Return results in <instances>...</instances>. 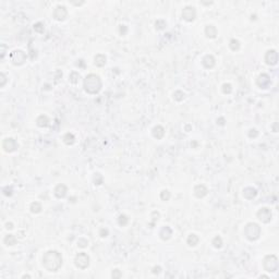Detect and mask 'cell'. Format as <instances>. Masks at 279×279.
I'll use <instances>...</instances> for the list:
<instances>
[{"label": "cell", "mask_w": 279, "mask_h": 279, "mask_svg": "<svg viewBox=\"0 0 279 279\" xmlns=\"http://www.w3.org/2000/svg\"><path fill=\"white\" fill-rule=\"evenodd\" d=\"M74 264L80 269H86L89 265V256L84 252L79 253L74 259Z\"/></svg>", "instance_id": "8992f818"}, {"label": "cell", "mask_w": 279, "mask_h": 279, "mask_svg": "<svg viewBox=\"0 0 279 279\" xmlns=\"http://www.w3.org/2000/svg\"><path fill=\"white\" fill-rule=\"evenodd\" d=\"M6 228H7V229H13V225H12L11 223H8L7 225H6Z\"/></svg>", "instance_id": "f6af8a7d"}, {"label": "cell", "mask_w": 279, "mask_h": 279, "mask_svg": "<svg viewBox=\"0 0 279 279\" xmlns=\"http://www.w3.org/2000/svg\"><path fill=\"white\" fill-rule=\"evenodd\" d=\"M200 241V238L197 237L196 235H194V233H192V235H190L188 237V240H187V242H188V244L190 246H195L197 243H199Z\"/></svg>", "instance_id": "cb8c5ba5"}, {"label": "cell", "mask_w": 279, "mask_h": 279, "mask_svg": "<svg viewBox=\"0 0 279 279\" xmlns=\"http://www.w3.org/2000/svg\"><path fill=\"white\" fill-rule=\"evenodd\" d=\"M259 278H269V277L265 276V275H261V276H259Z\"/></svg>", "instance_id": "bcb514c9"}, {"label": "cell", "mask_w": 279, "mask_h": 279, "mask_svg": "<svg viewBox=\"0 0 279 279\" xmlns=\"http://www.w3.org/2000/svg\"><path fill=\"white\" fill-rule=\"evenodd\" d=\"M79 79H80V74L78 72H72L70 74V82L73 83V84H76L79 82Z\"/></svg>", "instance_id": "f1b7e54d"}, {"label": "cell", "mask_w": 279, "mask_h": 279, "mask_svg": "<svg viewBox=\"0 0 279 279\" xmlns=\"http://www.w3.org/2000/svg\"><path fill=\"white\" fill-rule=\"evenodd\" d=\"M127 31H128L127 26H125V25H121V26H120V34H121V35H125Z\"/></svg>", "instance_id": "60d3db41"}, {"label": "cell", "mask_w": 279, "mask_h": 279, "mask_svg": "<svg viewBox=\"0 0 279 279\" xmlns=\"http://www.w3.org/2000/svg\"><path fill=\"white\" fill-rule=\"evenodd\" d=\"M2 148L7 153H12L18 148V143L14 138L12 137H7L3 140L2 142Z\"/></svg>", "instance_id": "52a82bcc"}, {"label": "cell", "mask_w": 279, "mask_h": 279, "mask_svg": "<svg viewBox=\"0 0 279 279\" xmlns=\"http://www.w3.org/2000/svg\"><path fill=\"white\" fill-rule=\"evenodd\" d=\"M43 266L48 272H58L62 266V255L57 251H47L43 256Z\"/></svg>", "instance_id": "6da1fadb"}, {"label": "cell", "mask_w": 279, "mask_h": 279, "mask_svg": "<svg viewBox=\"0 0 279 279\" xmlns=\"http://www.w3.org/2000/svg\"><path fill=\"white\" fill-rule=\"evenodd\" d=\"M159 236H160V239L164 240V241H167L171 238L172 236V230L171 228H169L168 226H165V227L161 228L160 232H159Z\"/></svg>", "instance_id": "2e32d148"}, {"label": "cell", "mask_w": 279, "mask_h": 279, "mask_svg": "<svg viewBox=\"0 0 279 279\" xmlns=\"http://www.w3.org/2000/svg\"><path fill=\"white\" fill-rule=\"evenodd\" d=\"M42 209H43V206L39 202H33L31 204V212L33 214H38V213L42 212Z\"/></svg>", "instance_id": "d4e9b609"}, {"label": "cell", "mask_w": 279, "mask_h": 279, "mask_svg": "<svg viewBox=\"0 0 279 279\" xmlns=\"http://www.w3.org/2000/svg\"><path fill=\"white\" fill-rule=\"evenodd\" d=\"M221 89H223V94H230V93L232 92V86H231V84H229V83H225V84L223 85V87H221Z\"/></svg>", "instance_id": "f546056e"}, {"label": "cell", "mask_w": 279, "mask_h": 279, "mask_svg": "<svg viewBox=\"0 0 279 279\" xmlns=\"http://www.w3.org/2000/svg\"><path fill=\"white\" fill-rule=\"evenodd\" d=\"M10 61L14 65H21L26 61V55L22 50L16 49L10 54Z\"/></svg>", "instance_id": "5b68a950"}, {"label": "cell", "mask_w": 279, "mask_h": 279, "mask_svg": "<svg viewBox=\"0 0 279 279\" xmlns=\"http://www.w3.org/2000/svg\"><path fill=\"white\" fill-rule=\"evenodd\" d=\"M94 63L96 67H104L106 65V56L101 54L96 55L94 58Z\"/></svg>", "instance_id": "44dd1931"}, {"label": "cell", "mask_w": 279, "mask_h": 279, "mask_svg": "<svg viewBox=\"0 0 279 279\" xmlns=\"http://www.w3.org/2000/svg\"><path fill=\"white\" fill-rule=\"evenodd\" d=\"M207 188H206L204 184H197L194 188V195L197 197V199H203L204 196L207 195Z\"/></svg>", "instance_id": "4fadbf2b"}, {"label": "cell", "mask_w": 279, "mask_h": 279, "mask_svg": "<svg viewBox=\"0 0 279 279\" xmlns=\"http://www.w3.org/2000/svg\"><path fill=\"white\" fill-rule=\"evenodd\" d=\"M99 236L103 238L107 237L108 236V229H105V228H103V229H101V231H99Z\"/></svg>", "instance_id": "ab89813d"}, {"label": "cell", "mask_w": 279, "mask_h": 279, "mask_svg": "<svg viewBox=\"0 0 279 279\" xmlns=\"http://www.w3.org/2000/svg\"><path fill=\"white\" fill-rule=\"evenodd\" d=\"M0 79H1V82H0V86L3 87L7 83V76H6L5 73H0Z\"/></svg>", "instance_id": "8d00e7d4"}, {"label": "cell", "mask_w": 279, "mask_h": 279, "mask_svg": "<svg viewBox=\"0 0 279 279\" xmlns=\"http://www.w3.org/2000/svg\"><path fill=\"white\" fill-rule=\"evenodd\" d=\"M155 25H156L157 29H164L166 25H167V23H166L165 21H163V20H158L156 23H155Z\"/></svg>", "instance_id": "e575fe53"}, {"label": "cell", "mask_w": 279, "mask_h": 279, "mask_svg": "<svg viewBox=\"0 0 279 279\" xmlns=\"http://www.w3.org/2000/svg\"><path fill=\"white\" fill-rule=\"evenodd\" d=\"M170 196H171V194H170V192L168 190H163L160 192V199L163 201H169Z\"/></svg>", "instance_id": "4dcf8cb0"}, {"label": "cell", "mask_w": 279, "mask_h": 279, "mask_svg": "<svg viewBox=\"0 0 279 279\" xmlns=\"http://www.w3.org/2000/svg\"><path fill=\"white\" fill-rule=\"evenodd\" d=\"M54 192H55V195H56L58 199H63V197L67 195L68 188L65 187V184H62V183H61V184H58L56 188H55Z\"/></svg>", "instance_id": "5bb4252c"}, {"label": "cell", "mask_w": 279, "mask_h": 279, "mask_svg": "<svg viewBox=\"0 0 279 279\" xmlns=\"http://www.w3.org/2000/svg\"><path fill=\"white\" fill-rule=\"evenodd\" d=\"M184 93H183L182 91H177V92H174L173 93V98H174V101H183V98H184Z\"/></svg>", "instance_id": "83f0119b"}, {"label": "cell", "mask_w": 279, "mask_h": 279, "mask_svg": "<svg viewBox=\"0 0 279 279\" xmlns=\"http://www.w3.org/2000/svg\"><path fill=\"white\" fill-rule=\"evenodd\" d=\"M257 135H259V132H257L255 129H251L250 131H249V136H250L251 138H255Z\"/></svg>", "instance_id": "f35d334b"}, {"label": "cell", "mask_w": 279, "mask_h": 279, "mask_svg": "<svg viewBox=\"0 0 279 279\" xmlns=\"http://www.w3.org/2000/svg\"><path fill=\"white\" fill-rule=\"evenodd\" d=\"M118 221H119V225L120 226H125L128 223V221H129V218H128V216H125V215H120L118 218Z\"/></svg>", "instance_id": "1f68e13d"}, {"label": "cell", "mask_w": 279, "mask_h": 279, "mask_svg": "<svg viewBox=\"0 0 279 279\" xmlns=\"http://www.w3.org/2000/svg\"><path fill=\"white\" fill-rule=\"evenodd\" d=\"M212 244L214 245V248L220 249L221 246H223V239H221V237H219V236H216V237L213 239Z\"/></svg>", "instance_id": "4316f807"}, {"label": "cell", "mask_w": 279, "mask_h": 279, "mask_svg": "<svg viewBox=\"0 0 279 279\" xmlns=\"http://www.w3.org/2000/svg\"><path fill=\"white\" fill-rule=\"evenodd\" d=\"M63 142H65V144H67V145H72V144L75 142V137H74V135L72 133H70V132H68V133H65V135H63Z\"/></svg>", "instance_id": "603a6c76"}, {"label": "cell", "mask_w": 279, "mask_h": 279, "mask_svg": "<svg viewBox=\"0 0 279 279\" xmlns=\"http://www.w3.org/2000/svg\"><path fill=\"white\" fill-rule=\"evenodd\" d=\"M257 195V191L256 189H253L251 187H248L243 190V196L245 197L246 200H253L255 196Z\"/></svg>", "instance_id": "e0dca14e"}, {"label": "cell", "mask_w": 279, "mask_h": 279, "mask_svg": "<svg viewBox=\"0 0 279 279\" xmlns=\"http://www.w3.org/2000/svg\"><path fill=\"white\" fill-rule=\"evenodd\" d=\"M257 217L264 223H268L272 220V210L267 207H263L257 212Z\"/></svg>", "instance_id": "ba28073f"}, {"label": "cell", "mask_w": 279, "mask_h": 279, "mask_svg": "<svg viewBox=\"0 0 279 279\" xmlns=\"http://www.w3.org/2000/svg\"><path fill=\"white\" fill-rule=\"evenodd\" d=\"M217 123H218V124H220V125H223V124H225V119H223V118L217 119Z\"/></svg>", "instance_id": "7bdbcfd3"}, {"label": "cell", "mask_w": 279, "mask_h": 279, "mask_svg": "<svg viewBox=\"0 0 279 279\" xmlns=\"http://www.w3.org/2000/svg\"><path fill=\"white\" fill-rule=\"evenodd\" d=\"M261 227L255 223H250L244 228V236L250 241H255L261 236Z\"/></svg>", "instance_id": "3957f363"}, {"label": "cell", "mask_w": 279, "mask_h": 279, "mask_svg": "<svg viewBox=\"0 0 279 279\" xmlns=\"http://www.w3.org/2000/svg\"><path fill=\"white\" fill-rule=\"evenodd\" d=\"M205 35L207 36L208 38H215L217 36V29L214 26V25H207L205 27Z\"/></svg>", "instance_id": "ffe728a7"}, {"label": "cell", "mask_w": 279, "mask_h": 279, "mask_svg": "<svg viewBox=\"0 0 279 279\" xmlns=\"http://www.w3.org/2000/svg\"><path fill=\"white\" fill-rule=\"evenodd\" d=\"M1 48H2V52H1V59H3V57H5V49H6V46L5 45H1Z\"/></svg>", "instance_id": "ee69618b"}, {"label": "cell", "mask_w": 279, "mask_h": 279, "mask_svg": "<svg viewBox=\"0 0 279 279\" xmlns=\"http://www.w3.org/2000/svg\"><path fill=\"white\" fill-rule=\"evenodd\" d=\"M34 29H35V32H37V33H44V24H43V23H40V22H38V23H36L35 25H34Z\"/></svg>", "instance_id": "d6a6232c"}, {"label": "cell", "mask_w": 279, "mask_h": 279, "mask_svg": "<svg viewBox=\"0 0 279 279\" xmlns=\"http://www.w3.org/2000/svg\"><path fill=\"white\" fill-rule=\"evenodd\" d=\"M101 80L96 74H88L84 79V89L88 94H97L101 89Z\"/></svg>", "instance_id": "7a4b0ae2"}, {"label": "cell", "mask_w": 279, "mask_h": 279, "mask_svg": "<svg viewBox=\"0 0 279 279\" xmlns=\"http://www.w3.org/2000/svg\"><path fill=\"white\" fill-rule=\"evenodd\" d=\"M256 83H257V85L261 87V88H267V87L269 86V84H270L269 75L266 74V73L261 74V75L259 76V79H257Z\"/></svg>", "instance_id": "7c38bea8"}, {"label": "cell", "mask_w": 279, "mask_h": 279, "mask_svg": "<svg viewBox=\"0 0 279 279\" xmlns=\"http://www.w3.org/2000/svg\"><path fill=\"white\" fill-rule=\"evenodd\" d=\"M264 269L268 272H275L278 269V259L275 255H267L263 261Z\"/></svg>", "instance_id": "277c9868"}, {"label": "cell", "mask_w": 279, "mask_h": 279, "mask_svg": "<svg viewBox=\"0 0 279 279\" xmlns=\"http://www.w3.org/2000/svg\"><path fill=\"white\" fill-rule=\"evenodd\" d=\"M202 63H203V65L206 69H212L216 65V60H215V58L212 55H206L203 58V60H202Z\"/></svg>", "instance_id": "9a60e30c"}, {"label": "cell", "mask_w": 279, "mask_h": 279, "mask_svg": "<svg viewBox=\"0 0 279 279\" xmlns=\"http://www.w3.org/2000/svg\"><path fill=\"white\" fill-rule=\"evenodd\" d=\"M78 243H79L78 245L80 246V248H86L87 244H88V241H87V240H85V239H80V240H79Z\"/></svg>", "instance_id": "74e56055"}, {"label": "cell", "mask_w": 279, "mask_h": 279, "mask_svg": "<svg viewBox=\"0 0 279 279\" xmlns=\"http://www.w3.org/2000/svg\"><path fill=\"white\" fill-rule=\"evenodd\" d=\"M160 272H161V268L159 267V266H155V267L153 268V274H159Z\"/></svg>", "instance_id": "b9f144b4"}, {"label": "cell", "mask_w": 279, "mask_h": 279, "mask_svg": "<svg viewBox=\"0 0 279 279\" xmlns=\"http://www.w3.org/2000/svg\"><path fill=\"white\" fill-rule=\"evenodd\" d=\"M36 124L40 128H46V127H48V124H49V119H48L47 116H45V115H40V116L36 119Z\"/></svg>", "instance_id": "d6986e66"}, {"label": "cell", "mask_w": 279, "mask_h": 279, "mask_svg": "<svg viewBox=\"0 0 279 279\" xmlns=\"http://www.w3.org/2000/svg\"><path fill=\"white\" fill-rule=\"evenodd\" d=\"M3 242H5L6 245L8 246H11V245H14V244H16V242H18V239H16V236L13 235H7L5 237V239H3Z\"/></svg>", "instance_id": "7402d4cb"}, {"label": "cell", "mask_w": 279, "mask_h": 279, "mask_svg": "<svg viewBox=\"0 0 279 279\" xmlns=\"http://www.w3.org/2000/svg\"><path fill=\"white\" fill-rule=\"evenodd\" d=\"M26 277H27V278H29L31 276H29V275H24V276H23V278H26Z\"/></svg>", "instance_id": "7dc6e473"}, {"label": "cell", "mask_w": 279, "mask_h": 279, "mask_svg": "<svg viewBox=\"0 0 279 279\" xmlns=\"http://www.w3.org/2000/svg\"><path fill=\"white\" fill-rule=\"evenodd\" d=\"M229 47L231 50H233V52H237V50L240 49V42L238 39H231L229 43Z\"/></svg>", "instance_id": "484cf974"}, {"label": "cell", "mask_w": 279, "mask_h": 279, "mask_svg": "<svg viewBox=\"0 0 279 279\" xmlns=\"http://www.w3.org/2000/svg\"><path fill=\"white\" fill-rule=\"evenodd\" d=\"M195 16H196V11H195L194 7L188 6V7H185L184 9L182 10V18L184 19L185 21L192 22V21L195 19Z\"/></svg>", "instance_id": "9c48e42d"}, {"label": "cell", "mask_w": 279, "mask_h": 279, "mask_svg": "<svg viewBox=\"0 0 279 279\" xmlns=\"http://www.w3.org/2000/svg\"><path fill=\"white\" fill-rule=\"evenodd\" d=\"M265 61L268 65H275L278 61V54L276 50H268L265 55Z\"/></svg>", "instance_id": "8fae6325"}, {"label": "cell", "mask_w": 279, "mask_h": 279, "mask_svg": "<svg viewBox=\"0 0 279 279\" xmlns=\"http://www.w3.org/2000/svg\"><path fill=\"white\" fill-rule=\"evenodd\" d=\"M165 135V129L161 125H156L153 129V136L157 140H161Z\"/></svg>", "instance_id": "ac0fdd59"}, {"label": "cell", "mask_w": 279, "mask_h": 279, "mask_svg": "<svg viewBox=\"0 0 279 279\" xmlns=\"http://www.w3.org/2000/svg\"><path fill=\"white\" fill-rule=\"evenodd\" d=\"M111 277L112 278H121L122 277V274L119 269H114L111 272Z\"/></svg>", "instance_id": "d590c367"}, {"label": "cell", "mask_w": 279, "mask_h": 279, "mask_svg": "<svg viewBox=\"0 0 279 279\" xmlns=\"http://www.w3.org/2000/svg\"><path fill=\"white\" fill-rule=\"evenodd\" d=\"M68 16V10L65 6H57L54 10V19L57 21H63Z\"/></svg>", "instance_id": "30bf717a"}, {"label": "cell", "mask_w": 279, "mask_h": 279, "mask_svg": "<svg viewBox=\"0 0 279 279\" xmlns=\"http://www.w3.org/2000/svg\"><path fill=\"white\" fill-rule=\"evenodd\" d=\"M94 183L95 184H97V185H99V184L103 183V176H101V173H98V172L95 173V176H94Z\"/></svg>", "instance_id": "836d02e7"}]
</instances>
